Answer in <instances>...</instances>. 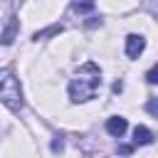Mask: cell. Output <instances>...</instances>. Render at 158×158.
I'll list each match as a JSON object with an SVG mask.
<instances>
[{"mask_svg": "<svg viewBox=\"0 0 158 158\" xmlns=\"http://www.w3.org/2000/svg\"><path fill=\"white\" fill-rule=\"evenodd\" d=\"M99 86H101V72H99V67L94 62H86V64L79 67L77 77L69 81V99L74 104L89 101V99L96 96Z\"/></svg>", "mask_w": 158, "mask_h": 158, "instance_id": "obj_1", "label": "cell"}, {"mask_svg": "<svg viewBox=\"0 0 158 158\" xmlns=\"http://www.w3.org/2000/svg\"><path fill=\"white\" fill-rule=\"evenodd\" d=\"M126 128H128V123H126L123 116H111V118L106 121V131H109L114 138H121V136L126 133Z\"/></svg>", "mask_w": 158, "mask_h": 158, "instance_id": "obj_4", "label": "cell"}, {"mask_svg": "<svg viewBox=\"0 0 158 158\" xmlns=\"http://www.w3.org/2000/svg\"><path fill=\"white\" fill-rule=\"evenodd\" d=\"M133 151V146H118V153H123V156H128Z\"/></svg>", "mask_w": 158, "mask_h": 158, "instance_id": "obj_12", "label": "cell"}, {"mask_svg": "<svg viewBox=\"0 0 158 158\" xmlns=\"http://www.w3.org/2000/svg\"><path fill=\"white\" fill-rule=\"evenodd\" d=\"M143 49H146V40L141 35H128L126 37V57L128 59H138Z\"/></svg>", "mask_w": 158, "mask_h": 158, "instance_id": "obj_3", "label": "cell"}, {"mask_svg": "<svg viewBox=\"0 0 158 158\" xmlns=\"http://www.w3.org/2000/svg\"><path fill=\"white\" fill-rule=\"evenodd\" d=\"M146 109H148V114H153V116H158V101H156V99H151Z\"/></svg>", "mask_w": 158, "mask_h": 158, "instance_id": "obj_10", "label": "cell"}, {"mask_svg": "<svg viewBox=\"0 0 158 158\" xmlns=\"http://www.w3.org/2000/svg\"><path fill=\"white\" fill-rule=\"evenodd\" d=\"M72 10H74V12H91V10H94V2H74Z\"/></svg>", "mask_w": 158, "mask_h": 158, "instance_id": "obj_8", "label": "cell"}, {"mask_svg": "<svg viewBox=\"0 0 158 158\" xmlns=\"http://www.w3.org/2000/svg\"><path fill=\"white\" fill-rule=\"evenodd\" d=\"M148 143H153V133H151V128H146V126H136V128H133V146H148Z\"/></svg>", "mask_w": 158, "mask_h": 158, "instance_id": "obj_6", "label": "cell"}, {"mask_svg": "<svg viewBox=\"0 0 158 158\" xmlns=\"http://www.w3.org/2000/svg\"><path fill=\"white\" fill-rule=\"evenodd\" d=\"M62 30H64L62 25H52V27H47V30H42V32H35V37H32V40H37V42H40V40H47V37H54V35H59Z\"/></svg>", "mask_w": 158, "mask_h": 158, "instance_id": "obj_7", "label": "cell"}, {"mask_svg": "<svg viewBox=\"0 0 158 158\" xmlns=\"http://www.w3.org/2000/svg\"><path fill=\"white\" fill-rule=\"evenodd\" d=\"M146 81H148V84H156V81H158V64H153V67L148 69V74H146Z\"/></svg>", "mask_w": 158, "mask_h": 158, "instance_id": "obj_9", "label": "cell"}, {"mask_svg": "<svg viewBox=\"0 0 158 158\" xmlns=\"http://www.w3.org/2000/svg\"><path fill=\"white\" fill-rule=\"evenodd\" d=\"M0 101L10 109V111H20L22 109V89H20V81L17 77L12 74V69L2 67L0 69Z\"/></svg>", "mask_w": 158, "mask_h": 158, "instance_id": "obj_2", "label": "cell"}, {"mask_svg": "<svg viewBox=\"0 0 158 158\" xmlns=\"http://www.w3.org/2000/svg\"><path fill=\"white\" fill-rule=\"evenodd\" d=\"M17 30H20L17 17H10V20H7V25H5V30H2V35H0V42H2V44H12V42H15Z\"/></svg>", "mask_w": 158, "mask_h": 158, "instance_id": "obj_5", "label": "cell"}, {"mask_svg": "<svg viewBox=\"0 0 158 158\" xmlns=\"http://www.w3.org/2000/svg\"><path fill=\"white\" fill-rule=\"evenodd\" d=\"M62 148H64V143H62V138H59V141H54V143H52V151H54V153H57V151H62Z\"/></svg>", "mask_w": 158, "mask_h": 158, "instance_id": "obj_11", "label": "cell"}]
</instances>
